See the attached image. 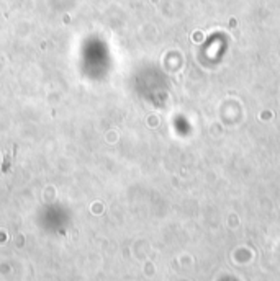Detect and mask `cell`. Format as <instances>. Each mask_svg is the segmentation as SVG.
Listing matches in <instances>:
<instances>
[{
    "instance_id": "6da1fadb",
    "label": "cell",
    "mask_w": 280,
    "mask_h": 281,
    "mask_svg": "<svg viewBox=\"0 0 280 281\" xmlns=\"http://www.w3.org/2000/svg\"><path fill=\"white\" fill-rule=\"evenodd\" d=\"M12 167V159H10V152H3V163H2V170L8 172Z\"/></svg>"
}]
</instances>
